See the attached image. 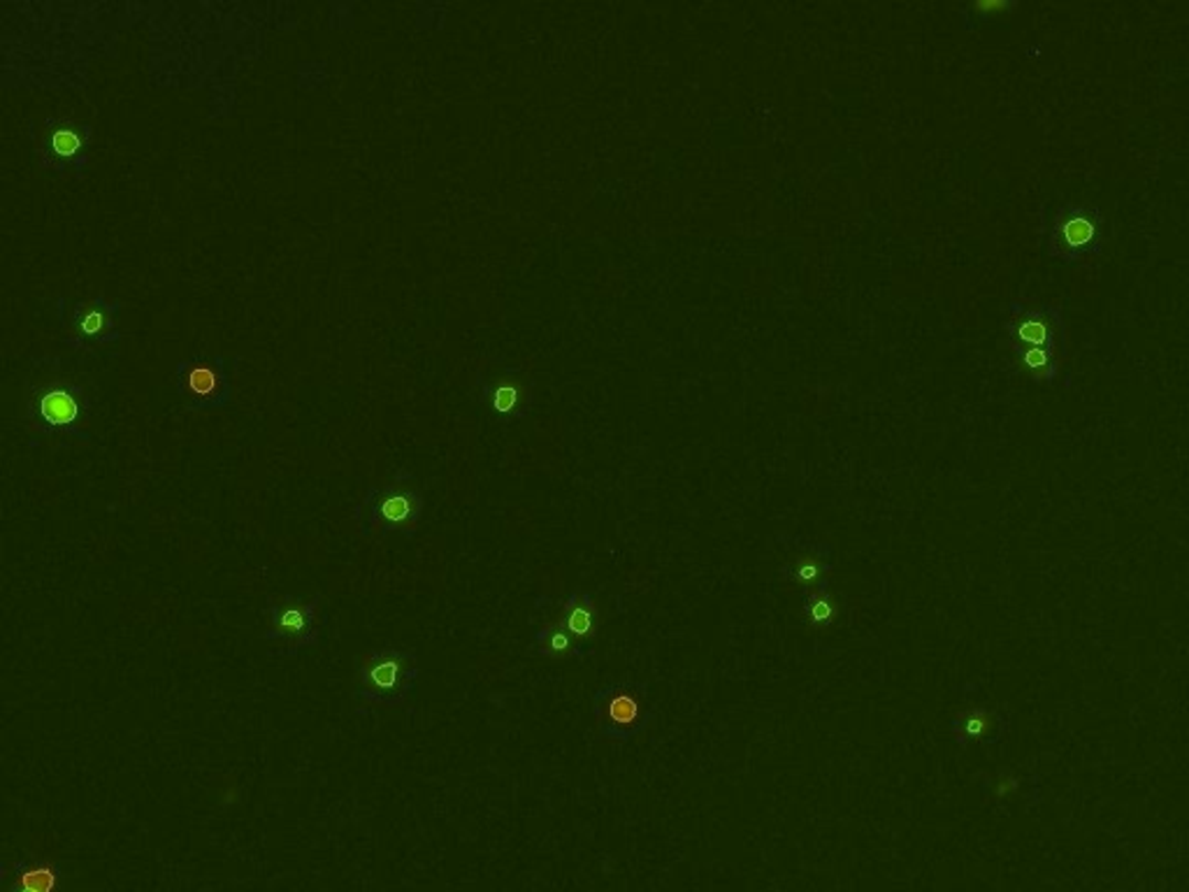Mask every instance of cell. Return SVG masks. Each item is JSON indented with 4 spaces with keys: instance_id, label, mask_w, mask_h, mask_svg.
Here are the masks:
<instances>
[{
    "instance_id": "cell-1",
    "label": "cell",
    "mask_w": 1189,
    "mask_h": 892,
    "mask_svg": "<svg viewBox=\"0 0 1189 892\" xmlns=\"http://www.w3.org/2000/svg\"><path fill=\"white\" fill-rule=\"evenodd\" d=\"M416 679L418 665L412 651H368L358 662L355 700L361 709L397 707L412 695Z\"/></svg>"
},
{
    "instance_id": "cell-2",
    "label": "cell",
    "mask_w": 1189,
    "mask_h": 892,
    "mask_svg": "<svg viewBox=\"0 0 1189 892\" xmlns=\"http://www.w3.org/2000/svg\"><path fill=\"white\" fill-rule=\"evenodd\" d=\"M1104 216L1090 205H1062L1052 216L1048 254L1064 265L1102 254Z\"/></svg>"
},
{
    "instance_id": "cell-3",
    "label": "cell",
    "mask_w": 1189,
    "mask_h": 892,
    "mask_svg": "<svg viewBox=\"0 0 1189 892\" xmlns=\"http://www.w3.org/2000/svg\"><path fill=\"white\" fill-rule=\"evenodd\" d=\"M593 713L599 732L609 742L637 737L654 719V711L644 702V688L630 683L599 688L593 698Z\"/></svg>"
},
{
    "instance_id": "cell-4",
    "label": "cell",
    "mask_w": 1189,
    "mask_h": 892,
    "mask_svg": "<svg viewBox=\"0 0 1189 892\" xmlns=\"http://www.w3.org/2000/svg\"><path fill=\"white\" fill-rule=\"evenodd\" d=\"M421 496L412 486V479H402L389 484L386 490H374L365 505L358 509V519H361L363 532L372 534L376 530L381 532H402L414 534L418 519H421Z\"/></svg>"
},
{
    "instance_id": "cell-5",
    "label": "cell",
    "mask_w": 1189,
    "mask_h": 892,
    "mask_svg": "<svg viewBox=\"0 0 1189 892\" xmlns=\"http://www.w3.org/2000/svg\"><path fill=\"white\" fill-rule=\"evenodd\" d=\"M319 607V595L309 599L275 602V605L267 609V628L263 633V639L267 644H275L286 656L298 654L307 649V646L317 644L321 630Z\"/></svg>"
},
{
    "instance_id": "cell-6",
    "label": "cell",
    "mask_w": 1189,
    "mask_h": 892,
    "mask_svg": "<svg viewBox=\"0 0 1189 892\" xmlns=\"http://www.w3.org/2000/svg\"><path fill=\"white\" fill-rule=\"evenodd\" d=\"M1008 334H1011L1013 351L1027 349H1048L1054 353H1064V323L1060 311L1048 305L1043 307H1025L1022 302L1011 305V319H1008Z\"/></svg>"
},
{
    "instance_id": "cell-7",
    "label": "cell",
    "mask_w": 1189,
    "mask_h": 892,
    "mask_svg": "<svg viewBox=\"0 0 1189 892\" xmlns=\"http://www.w3.org/2000/svg\"><path fill=\"white\" fill-rule=\"evenodd\" d=\"M597 607H595V599L591 595H583V593H574L565 599V607H563V614H560V623L567 628V633L578 639L581 644L583 641H591L597 630H599V618H597Z\"/></svg>"
},
{
    "instance_id": "cell-8",
    "label": "cell",
    "mask_w": 1189,
    "mask_h": 892,
    "mask_svg": "<svg viewBox=\"0 0 1189 892\" xmlns=\"http://www.w3.org/2000/svg\"><path fill=\"white\" fill-rule=\"evenodd\" d=\"M827 558H829V546H818L816 551L804 553L797 558V561L785 565L783 576L793 584L806 586L809 591L820 588L827 584V574L829 570H832Z\"/></svg>"
},
{
    "instance_id": "cell-9",
    "label": "cell",
    "mask_w": 1189,
    "mask_h": 892,
    "mask_svg": "<svg viewBox=\"0 0 1189 892\" xmlns=\"http://www.w3.org/2000/svg\"><path fill=\"white\" fill-rule=\"evenodd\" d=\"M534 646L542 656L553 658V660L574 658L583 654V644L574 639L560 620H551L546 623V626H542L534 637Z\"/></svg>"
},
{
    "instance_id": "cell-10",
    "label": "cell",
    "mask_w": 1189,
    "mask_h": 892,
    "mask_svg": "<svg viewBox=\"0 0 1189 892\" xmlns=\"http://www.w3.org/2000/svg\"><path fill=\"white\" fill-rule=\"evenodd\" d=\"M59 869L50 862H24L19 867L10 892H56Z\"/></svg>"
},
{
    "instance_id": "cell-11",
    "label": "cell",
    "mask_w": 1189,
    "mask_h": 892,
    "mask_svg": "<svg viewBox=\"0 0 1189 892\" xmlns=\"http://www.w3.org/2000/svg\"><path fill=\"white\" fill-rule=\"evenodd\" d=\"M1016 359L1020 363V368L1031 374V379L1039 384H1052L1054 379H1058L1060 374V353L1054 351H1048V349H1027V351H1016Z\"/></svg>"
},
{
    "instance_id": "cell-12",
    "label": "cell",
    "mask_w": 1189,
    "mask_h": 892,
    "mask_svg": "<svg viewBox=\"0 0 1189 892\" xmlns=\"http://www.w3.org/2000/svg\"><path fill=\"white\" fill-rule=\"evenodd\" d=\"M804 614L814 623V626H832L841 614V605L825 584L804 595Z\"/></svg>"
},
{
    "instance_id": "cell-13",
    "label": "cell",
    "mask_w": 1189,
    "mask_h": 892,
    "mask_svg": "<svg viewBox=\"0 0 1189 892\" xmlns=\"http://www.w3.org/2000/svg\"><path fill=\"white\" fill-rule=\"evenodd\" d=\"M40 414L50 423V426H71L79 414V407H77V400L71 393L50 391L40 400Z\"/></svg>"
},
{
    "instance_id": "cell-14",
    "label": "cell",
    "mask_w": 1189,
    "mask_h": 892,
    "mask_svg": "<svg viewBox=\"0 0 1189 892\" xmlns=\"http://www.w3.org/2000/svg\"><path fill=\"white\" fill-rule=\"evenodd\" d=\"M214 372L212 370H203V368H195L189 372V389L198 395H210L214 391Z\"/></svg>"
},
{
    "instance_id": "cell-15",
    "label": "cell",
    "mask_w": 1189,
    "mask_h": 892,
    "mask_svg": "<svg viewBox=\"0 0 1189 892\" xmlns=\"http://www.w3.org/2000/svg\"><path fill=\"white\" fill-rule=\"evenodd\" d=\"M52 145H54V149H56L59 153L71 156V153H75V151L79 149V136H77L75 130L63 128V130H56V132H54Z\"/></svg>"
},
{
    "instance_id": "cell-16",
    "label": "cell",
    "mask_w": 1189,
    "mask_h": 892,
    "mask_svg": "<svg viewBox=\"0 0 1189 892\" xmlns=\"http://www.w3.org/2000/svg\"><path fill=\"white\" fill-rule=\"evenodd\" d=\"M516 403V391L513 389H500L498 395H496V407L500 412H509Z\"/></svg>"
},
{
    "instance_id": "cell-17",
    "label": "cell",
    "mask_w": 1189,
    "mask_h": 892,
    "mask_svg": "<svg viewBox=\"0 0 1189 892\" xmlns=\"http://www.w3.org/2000/svg\"><path fill=\"white\" fill-rule=\"evenodd\" d=\"M100 326H103V317H100V315H96V311H94V315H88V317H86V319L82 321V330H84L86 334H94V332H98V330H100Z\"/></svg>"
}]
</instances>
